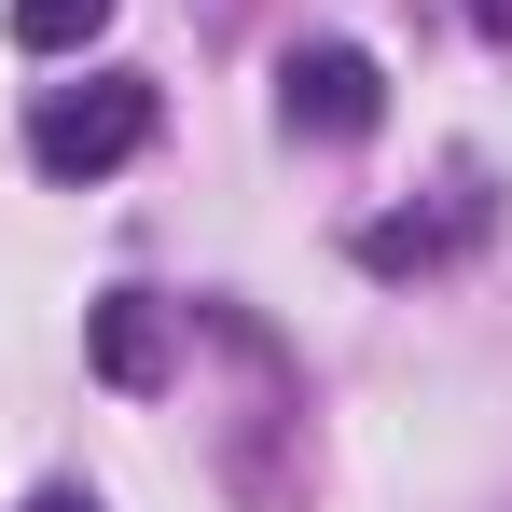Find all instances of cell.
I'll use <instances>...</instances> for the list:
<instances>
[{
  "label": "cell",
  "instance_id": "obj_2",
  "mask_svg": "<svg viewBox=\"0 0 512 512\" xmlns=\"http://www.w3.org/2000/svg\"><path fill=\"white\" fill-rule=\"evenodd\" d=\"M277 111H291V139H374L388 70H374L360 42H305V56L277 70Z\"/></svg>",
  "mask_w": 512,
  "mask_h": 512
},
{
  "label": "cell",
  "instance_id": "obj_4",
  "mask_svg": "<svg viewBox=\"0 0 512 512\" xmlns=\"http://www.w3.org/2000/svg\"><path fill=\"white\" fill-rule=\"evenodd\" d=\"M97 28H111V0H14V42L28 56H84Z\"/></svg>",
  "mask_w": 512,
  "mask_h": 512
},
{
  "label": "cell",
  "instance_id": "obj_6",
  "mask_svg": "<svg viewBox=\"0 0 512 512\" xmlns=\"http://www.w3.org/2000/svg\"><path fill=\"white\" fill-rule=\"evenodd\" d=\"M471 28H485V42H512V0H471Z\"/></svg>",
  "mask_w": 512,
  "mask_h": 512
},
{
  "label": "cell",
  "instance_id": "obj_3",
  "mask_svg": "<svg viewBox=\"0 0 512 512\" xmlns=\"http://www.w3.org/2000/svg\"><path fill=\"white\" fill-rule=\"evenodd\" d=\"M84 346H97L111 388H167V305H153V291H97Z\"/></svg>",
  "mask_w": 512,
  "mask_h": 512
},
{
  "label": "cell",
  "instance_id": "obj_5",
  "mask_svg": "<svg viewBox=\"0 0 512 512\" xmlns=\"http://www.w3.org/2000/svg\"><path fill=\"white\" fill-rule=\"evenodd\" d=\"M457 236H471V208H457V222H374V236H360V263H374V277H416V263H443Z\"/></svg>",
  "mask_w": 512,
  "mask_h": 512
},
{
  "label": "cell",
  "instance_id": "obj_1",
  "mask_svg": "<svg viewBox=\"0 0 512 512\" xmlns=\"http://www.w3.org/2000/svg\"><path fill=\"white\" fill-rule=\"evenodd\" d=\"M139 139H153V84H139V70L56 84L42 111H28V167H42V180H97V167H125Z\"/></svg>",
  "mask_w": 512,
  "mask_h": 512
},
{
  "label": "cell",
  "instance_id": "obj_7",
  "mask_svg": "<svg viewBox=\"0 0 512 512\" xmlns=\"http://www.w3.org/2000/svg\"><path fill=\"white\" fill-rule=\"evenodd\" d=\"M28 512H97V499H84V485H56V499H28Z\"/></svg>",
  "mask_w": 512,
  "mask_h": 512
}]
</instances>
